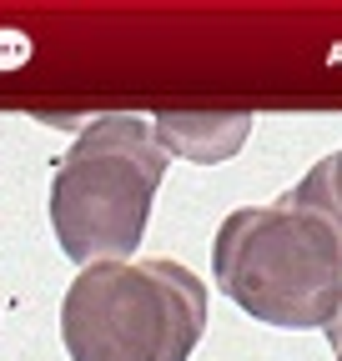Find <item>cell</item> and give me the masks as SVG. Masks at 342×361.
<instances>
[{"mask_svg":"<svg viewBox=\"0 0 342 361\" xmlns=\"http://www.w3.org/2000/svg\"><path fill=\"white\" fill-rule=\"evenodd\" d=\"M211 276L252 322L327 331L342 306V241L292 196H277L272 206H237L211 241Z\"/></svg>","mask_w":342,"mask_h":361,"instance_id":"obj_1","label":"cell"},{"mask_svg":"<svg viewBox=\"0 0 342 361\" xmlns=\"http://www.w3.org/2000/svg\"><path fill=\"white\" fill-rule=\"evenodd\" d=\"M166 176V151L151 121L96 116L51 176V231L61 251L86 271L96 261H131L146 236L151 201Z\"/></svg>","mask_w":342,"mask_h":361,"instance_id":"obj_3","label":"cell"},{"mask_svg":"<svg viewBox=\"0 0 342 361\" xmlns=\"http://www.w3.org/2000/svg\"><path fill=\"white\" fill-rule=\"evenodd\" d=\"M151 135L166 156H182L196 166H217L242 151L252 135V111H177V116H156Z\"/></svg>","mask_w":342,"mask_h":361,"instance_id":"obj_4","label":"cell"},{"mask_svg":"<svg viewBox=\"0 0 342 361\" xmlns=\"http://www.w3.org/2000/svg\"><path fill=\"white\" fill-rule=\"evenodd\" d=\"M297 206H307V211H317L327 226H332V236L342 241V151H332V156H322L297 186L287 191Z\"/></svg>","mask_w":342,"mask_h":361,"instance_id":"obj_5","label":"cell"},{"mask_svg":"<svg viewBox=\"0 0 342 361\" xmlns=\"http://www.w3.org/2000/svg\"><path fill=\"white\" fill-rule=\"evenodd\" d=\"M206 331V281L171 256L96 261L61 301L71 361H191Z\"/></svg>","mask_w":342,"mask_h":361,"instance_id":"obj_2","label":"cell"},{"mask_svg":"<svg viewBox=\"0 0 342 361\" xmlns=\"http://www.w3.org/2000/svg\"><path fill=\"white\" fill-rule=\"evenodd\" d=\"M327 341H332V361H342V306H337V316L327 322Z\"/></svg>","mask_w":342,"mask_h":361,"instance_id":"obj_6","label":"cell"}]
</instances>
